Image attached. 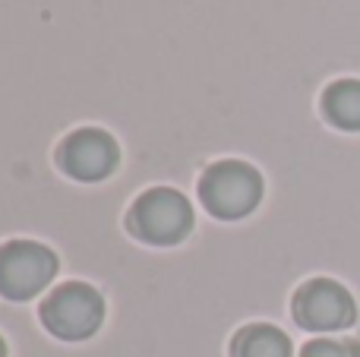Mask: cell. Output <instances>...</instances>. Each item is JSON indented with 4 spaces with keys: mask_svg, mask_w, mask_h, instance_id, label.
I'll use <instances>...</instances> for the list:
<instances>
[{
    "mask_svg": "<svg viewBox=\"0 0 360 357\" xmlns=\"http://www.w3.org/2000/svg\"><path fill=\"white\" fill-rule=\"evenodd\" d=\"M196 228L193 202L174 187H149L127 209V231L152 247H174Z\"/></svg>",
    "mask_w": 360,
    "mask_h": 357,
    "instance_id": "1",
    "label": "cell"
},
{
    "mask_svg": "<svg viewBox=\"0 0 360 357\" xmlns=\"http://www.w3.org/2000/svg\"><path fill=\"white\" fill-rule=\"evenodd\" d=\"M199 202L212 219L237 221L247 219L262 200V174L250 162L240 158H221L212 162L199 177Z\"/></svg>",
    "mask_w": 360,
    "mask_h": 357,
    "instance_id": "2",
    "label": "cell"
},
{
    "mask_svg": "<svg viewBox=\"0 0 360 357\" xmlns=\"http://www.w3.org/2000/svg\"><path fill=\"white\" fill-rule=\"evenodd\" d=\"M38 320L57 342H89L105 323V297L89 282H63L44 297Z\"/></svg>",
    "mask_w": 360,
    "mask_h": 357,
    "instance_id": "3",
    "label": "cell"
},
{
    "mask_svg": "<svg viewBox=\"0 0 360 357\" xmlns=\"http://www.w3.org/2000/svg\"><path fill=\"white\" fill-rule=\"evenodd\" d=\"M57 253L32 238H13L0 244V297L13 304L32 301L57 275Z\"/></svg>",
    "mask_w": 360,
    "mask_h": 357,
    "instance_id": "4",
    "label": "cell"
},
{
    "mask_svg": "<svg viewBox=\"0 0 360 357\" xmlns=\"http://www.w3.org/2000/svg\"><path fill=\"white\" fill-rule=\"evenodd\" d=\"M291 316L307 332H342L357 320L354 294L335 278H310L291 297Z\"/></svg>",
    "mask_w": 360,
    "mask_h": 357,
    "instance_id": "5",
    "label": "cell"
},
{
    "mask_svg": "<svg viewBox=\"0 0 360 357\" xmlns=\"http://www.w3.org/2000/svg\"><path fill=\"white\" fill-rule=\"evenodd\" d=\"M120 164V145L108 130L79 126L57 145V168L79 183H101Z\"/></svg>",
    "mask_w": 360,
    "mask_h": 357,
    "instance_id": "6",
    "label": "cell"
},
{
    "mask_svg": "<svg viewBox=\"0 0 360 357\" xmlns=\"http://www.w3.org/2000/svg\"><path fill=\"white\" fill-rule=\"evenodd\" d=\"M291 339L272 323H247L228 342V357H291Z\"/></svg>",
    "mask_w": 360,
    "mask_h": 357,
    "instance_id": "7",
    "label": "cell"
},
{
    "mask_svg": "<svg viewBox=\"0 0 360 357\" xmlns=\"http://www.w3.org/2000/svg\"><path fill=\"white\" fill-rule=\"evenodd\" d=\"M323 114L332 126L360 133V79H338L323 92Z\"/></svg>",
    "mask_w": 360,
    "mask_h": 357,
    "instance_id": "8",
    "label": "cell"
},
{
    "mask_svg": "<svg viewBox=\"0 0 360 357\" xmlns=\"http://www.w3.org/2000/svg\"><path fill=\"white\" fill-rule=\"evenodd\" d=\"M300 357H360L357 339H313L300 348Z\"/></svg>",
    "mask_w": 360,
    "mask_h": 357,
    "instance_id": "9",
    "label": "cell"
},
{
    "mask_svg": "<svg viewBox=\"0 0 360 357\" xmlns=\"http://www.w3.org/2000/svg\"><path fill=\"white\" fill-rule=\"evenodd\" d=\"M0 357H10V348H6V339L0 335Z\"/></svg>",
    "mask_w": 360,
    "mask_h": 357,
    "instance_id": "10",
    "label": "cell"
}]
</instances>
